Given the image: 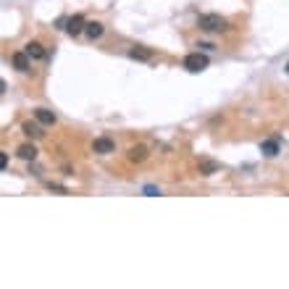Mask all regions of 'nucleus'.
I'll return each mask as SVG.
<instances>
[{
	"instance_id": "1",
	"label": "nucleus",
	"mask_w": 289,
	"mask_h": 289,
	"mask_svg": "<svg viewBox=\"0 0 289 289\" xmlns=\"http://www.w3.org/2000/svg\"><path fill=\"white\" fill-rule=\"evenodd\" d=\"M197 27H200L202 32H226V29H229V21L224 16H218V13H202V16L197 19Z\"/></svg>"
},
{
	"instance_id": "2",
	"label": "nucleus",
	"mask_w": 289,
	"mask_h": 289,
	"mask_svg": "<svg viewBox=\"0 0 289 289\" xmlns=\"http://www.w3.org/2000/svg\"><path fill=\"white\" fill-rule=\"evenodd\" d=\"M184 68L189 74H200L202 68H208V56H202V53H189L184 58Z\"/></svg>"
},
{
	"instance_id": "3",
	"label": "nucleus",
	"mask_w": 289,
	"mask_h": 289,
	"mask_svg": "<svg viewBox=\"0 0 289 289\" xmlns=\"http://www.w3.org/2000/svg\"><path fill=\"white\" fill-rule=\"evenodd\" d=\"M11 63H13V68H16V71L27 74L29 68H32V58H29L27 50H16V53L11 56Z\"/></svg>"
},
{
	"instance_id": "4",
	"label": "nucleus",
	"mask_w": 289,
	"mask_h": 289,
	"mask_svg": "<svg viewBox=\"0 0 289 289\" xmlns=\"http://www.w3.org/2000/svg\"><path fill=\"white\" fill-rule=\"evenodd\" d=\"M92 153H97V155H111V153H116V142H113L111 137H97V140L92 142Z\"/></svg>"
},
{
	"instance_id": "5",
	"label": "nucleus",
	"mask_w": 289,
	"mask_h": 289,
	"mask_svg": "<svg viewBox=\"0 0 289 289\" xmlns=\"http://www.w3.org/2000/svg\"><path fill=\"white\" fill-rule=\"evenodd\" d=\"M85 27H87V21H85V16H82V13H77V16H71V19L66 21V32L71 34V37L82 34V32H85Z\"/></svg>"
},
{
	"instance_id": "6",
	"label": "nucleus",
	"mask_w": 289,
	"mask_h": 289,
	"mask_svg": "<svg viewBox=\"0 0 289 289\" xmlns=\"http://www.w3.org/2000/svg\"><path fill=\"white\" fill-rule=\"evenodd\" d=\"M147 147L144 144H134V147H129V153H126V158H129V163H144L147 161Z\"/></svg>"
},
{
	"instance_id": "7",
	"label": "nucleus",
	"mask_w": 289,
	"mask_h": 289,
	"mask_svg": "<svg viewBox=\"0 0 289 289\" xmlns=\"http://www.w3.org/2000/svg\"><path fill=\"white\" fill-rule=\"evenodd\" d=\"M34 118L40 121L42 126H53V124L58 121V118H56V113L48 111V108H37V111H34Z\"/></svg>"
},
{
	"instance_id": "8",
	"label": "nucleus",
	"mask_w": 289,
	"mask_h": 289,
	"mask_svg": "<svg viewBox=\"0 0 289 289\" xmlns=\"http://www.w3.org/2000/svg\"><path fill=\"white\" fill-rule=\"evenodd\" d=\"M105 32V27L100 24V21H87V27H85V34L89 37V40H100Z\"/></svg>"
},
{
	"instance_id": "9",
	"label": "nucleus",
	"mask_w": 289,
	"mask_h": 289,
	"mask_svg": "<svg viewBox=\"0 0 289 289\" xmlns=\"http://www.w3.org/2000/svg\"><path fill=\"white\" fill-rule=\"evenodd\" d=\"M129 58H134V60H150V58H153V50L142 48V45H134V48H129Z\"/></svg>"
},
{
	"instance_id": "10",
	"label": "nucleus",
	"mask_w": 289,
	"mask_h": 289,
	"mask_svg": "<svg viewBox=\"0 0 289 289\" xmlns=\"http://www.w3.org/2000/svg\"><path fill=\"white\" fill-rule=\"evenodd\" d=\"M260 153H263L265 158L279 155V137H273V140H265V142H260Z\"/></svg>"
},
{
	"instance_id": "11",
	"label": "nucleus",
	"mask_w": 289,
	"mask_h": 289,
	"mask_svg": "<svg viewBox=\"0 0 289 289\" xmlns=\"http://www.w3.org/2000/svg\"><path fill=\"white\" fill-rule=\"evenodd\" d=\"M24 50L29 53V58H32V60H42L45 56H48V53H45V48H42L40 42H29V45H27Z\"/></svg>"
},
{
	"instance_id": "12",
	"label": "nucleus",
	"mask_w": 289,
	"mask_h": 289,
	"mask_svg": "<svg viewBox=\"0 0 289 289\" xmlns=\"http://www.w3.org/2000/svg\"><path fill=\"white\" fill-rule=\"evenodd\" d=\"M21 132H24L27 137H34V140H37V137H42V134H45V132H42V124H40V121H37V124H32V121H27V124L21 126Z\"/></svg>"
},
{
	"instance_id": "13",
	"label": "nucleus",
	"mask_w": 289,
	"mask_h": 289,
	"mask_svg": "<svg viewBox=\"0 0 289 289\" xmlns=\"http://www.w3.org/2000/svg\"><path fill=\"white\" fill-rule=\"evenodd\" d=\"M16 153H19V158H24V161H34V158H37V147H34V144H21Z\"/></svg>"
},
{
	"instance_id": "14",
	"label": "nucleus",
	"mask_w": 289,
	"mask_h": 289,
	"mask_svg": "<svg viewBox=\"0 0 289 289\" xmlns=\"http://www.w3.org/2000/svg\"><path fill=\"white\" fill-rule=\"evenodd\" d=\"M197 169H200L202 176H210V173L218 171V163H216V161H200V166H197Z\"/></svg>"
},
{
	"instance_id": "15",
	"label": "nucleus",
	"mask_w": 289,
	"mask_h": 289,
	"mask_svg": "<svg viewBox=\"0 0 289 289\" xmlns=\"http://www.w3.org/2000/svg\"><path fill=\"white\" fill-rule=\"evenodd\" d=\"M142 192L147 195V197H155V195H161V189H158V187H153V184H147V187L142 189Z\"/></svg>"
},
{
	"instance_id": "16",
	"label": "nucleus",
	"mask_w": 289,
	"mask_h": 289,
	"mask_svg": "<svg viewBox=\"0 0 289 289\" xmlns=\"http://www.w3.org/2000/svg\"><path fill=\"white\" fill-rule=\"evenodd\" d=\"M0 169L8 171V153H0Z\"/></svg>"
},
{
	"instance_id": "17",
	"label": "nucleus",
	"mask_w": 289,
	"mask_h": 289,
	"mask_svg": "<svg viewBox=\"0 0 289 289\" xmlns=\"http://www.w3.org/2000/svg\"><path fill=\"white\" fill-rule=\"evenodd\" d=\"M48 187L53 189V192H60V195H66V192H68V189H66V187H58V184H53V181H50V184H48Z\"/></svg>"
},
{
	"instance_id": "18",
	"label": "nucleus",
	"mask_w": 289,
	"mask_h": 289,
	"mask_svg": "<svg viewBox=\"0 0 289 289\" xmlns=\"http://www.w3.org/2000/svg\"><path fill=\"white\" fill-rule=\"evenodd\" d=\"M197 48H202V50H213V48H216V45H210V42H200V45H197Z\"/></svg>"
},
{
	"instance_id": "19",
	"label": "nucleus",
	"mask_w": 289,
	"mask_h": 289,
	"mask_svg": "<svg viewBox=\"0 0 289 289\" xmlns=\"http://www.w3.org/2000/svg\"><path fill=\"white\" fill-rule=\"evenodd\" d=\"M284 71H287V74H289V63H287V66H284Z\"/></svg>"
}]
</instances>
